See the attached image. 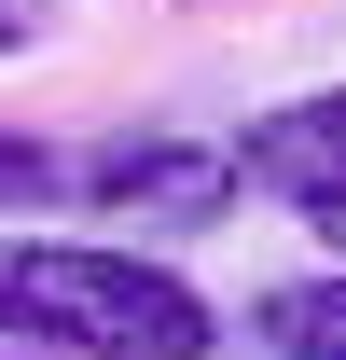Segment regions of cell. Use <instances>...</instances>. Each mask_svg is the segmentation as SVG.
Returning a JSON list of instances; mask_svg holds the SVG:
<instances>
[{
    "label": "cell",
    "mask_w": 346,
    "mask_h": 360,
    "mask_svg": "<svg viewBox=\"0 0 346 360\" xmlns=\"http://www.w3.org/2000/svg\"><path fill=\"white\" fill-rule=\"evenodd\" d=\"M0 305H28L70 360H208L222 305L139 236H0Z\"/></svg>",
    "instance_id": "obj_1"
},
{
    "label": "cell",
    "mask_w": 346,
    "mask_h": 360,
    "mask_svg": "<svg viewBox=\"0 0 346 360\" xmlns=\"http://www.w3.org/2000/svg\"><path fill=\"white\" fill-rule=\"evenodd\" d=\"M56 194L111 208V236H208V222H236L250 180H236V139H111V153H84Z\"/></svg>",
    "instance_id": "obj_2"
},
{
    "label": "cell",
    "mask_w": 346,
    "mask_h": 360,
    "mask_svg": "<svg viewBox=\"0 0 346 360\" xmlns=\"http://www.w3.org/2000/svg\"><path fill=\"white\" fill-rule=\"evenodd\" d=\"M236 180H250V194H277V208H333V194H346V84L250 111V139H236Z\"/></svg>",
    "instance_id": "obj_3"
},
{
    "label": "cell",
    "mask_w": 346,
    "mask_h": 360,
    "mask_svg": "<svg viewBox=\"0 0 346 360\" xmlns=\"http://www.w3.org/2000/svg\"><path fill=\"white\" fill-rule=\"evenodd\" d=\"M250 347L263 360H346V264H305L277 291H250Z\"/></svg>",
    "instance_id": "obj_4"
},
{
    "label": "cell",
    "mask_w": 346,
    "mask_h": 360,
    "mask_svg": "<svg viewBox=\"0 0 346 360\" xmlns=\"http://www.w3.org/2000/svg\"><path fill=\"white\" fill-rule=\"evenodd\" d=\"M56 180H70V153H56V139H28V125H0V208H42Z\"/></svg>",
    "instance_id": "obj_5"
},
{
    "label": "cell",
    "mask_w": 346,
    "mask_h": 360,
    "mask_svg": "<svg viewBox=\"0 0 346 360\" xmlns=\"http://www.w3.org/2000/svg\"><path fill=\"white\" fill-rule=\"evenodd\" d=\"M28 42H56V0H0V56H28Z\"/></svg>",
    "instance_id": "obj_6"
},
{
    "label": "cell",
    "mask_w": 346,
    "mask_h": 360,
    "mask_svg": "<svg viewBox=\"0 0 346 360\" xmlns=\"http://www.w3.org/2000/svg\"><path fill=\"white\" fill-rule=\"evenodd\" d=\"M0 360H70V347H56V333H42L28 305H0Z\"/></svg>",
    "instance_id": "obj_7"
},
{
    "label": "cell",
    "mask_w": 346,
    "mask_h": 360,
    "mask_svg": "<svg viewBox=\"0 0 346 360\" xmlns=\"http://www.w3.org/2000/svg\"><path fill=\"white\" fill-rule=\"evenodd\" d=\"M305 222H319V250H333V264H346V194H333V208H305Z\"/></svg>",
    "instance_id": "obj_8"
},
{
    "label": "cell",
    "mask_w": 346,
    "mask_h": 360,
    "mask_svg": "<svg viewBox=\"0 0 346 360\" xmlns=\"http://www.w3.org/2000/svg\"><path fill=\"white\" fill-rule=\"evenodd\" d=\"M180 14H236V0H180Z\"/></svg>",
    "instance_id": "obj_9"
}]
</instances>
